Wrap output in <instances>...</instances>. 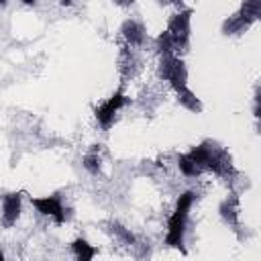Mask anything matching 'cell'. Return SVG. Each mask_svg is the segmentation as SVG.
<instances>
[{"instance_id": "obj_1", "label": "cell", "mask_w": 261, "mask_h": 261, "mask_svg": "<svg viewBox=\"0 0 261 261\" xmlns=\"http://www.w3.org/2000/svg\"><path fill=\"white\" fill-rule=\"evenodd\" d=\"M196 192L194 190H186L184 194H179L175 208L167 220V234H165V245L171 249H177L181 253H186L184 247V237L188 230V218H190V210L196 202Z\"/></svg>"}, {"instance_id": "obj_2", "label": "cell", "mask_w": 261, "mask_h": 261, "mask_svg": "<svg viewBox=\"0 0 261 261\" xmlns=\"http://www.w3.org/2000/svg\"><path fill=\"white\" fill-rule=\"evenodd\" d=\"M171 39H173V55H181L190 49V37H192V10H179L169 16L167 29H165Z\"/></svg>"}, {"instance_id": "obj_3", "label": "cell", "mask_w": 261, "mask_h": 261, "mask_svg": "<svg viewBox=\"0 0 261 261\" xmlns=\"http://www.w3.org/2000/svg\"><path fill=\"white\" fill-rule=\"evenodd\" d=\"M159 75L177 92L181 88H188V69L179 55L165 53L159 55Z\"/></svg>"}, {"instance_id": "obj_4", "label": "cell", "mask_w": 261, "mask_h": 261, "mask_svg": "<svg viewBox=\"0 0 261 261\" xmlns=\"http://www.w3.org/2000/svg\"><path fill=\"white\" fill-rule=\"evenodd\" d=\"M126 102H128V98L124 96V92H122V90H116L106 102H102L100 106L94 108V116H96L98 124H100L104 130H108V128L114 124L116 114L120 112V108H122Z\"/></svg>"}, {"instance_id": "obj_5", "label": "cell", "mask_w": 261, "mask_h": 261, "mask_svg": "<svg viewBox=\"0 0 261 261\" xmlns=\"http://www.w3.org/2000/svg\"><path fill=\"white\" fill-rule=\"evenodd\" d=\"M31 206L43 214V216H49L53 218L55 224H63L67 220V210L63 206V200L59 194H51V196H41V198H33L31 196Z\"/></svg>"}, {"instance_id": "obj_6", "label": "cell", "mask_w": 261, "mask_h": 261, "mask_svg": "<svg viewBox=\"0 0 261 261\" xmlns=\"http://www.w3.org/2000/svg\"><path fill=\"white\" fill-rule=\"evenodd\" d=\"M22 212V194L20 192H8L2 196V210H0V218H2V226L10 228L16 224L18 216Z\"/></svg>"}, {"instance_id": "obj_7", "label": "cell", "mask_w": 261, "mask_h": 261, "mask_svg": "<svg viewBox=\"0 0 261 261\" xmlns=\"http://www.w3.org/2000/svg\"><path fill=\"white\" fill-rule=\"evenodd\" d=\"M206 171H212L214 175H220V177H226V179H230L237 173L234 167H232V159H230L228 151L222 149V147H214V151L210 155V161L206 165Z\"/></svg>"}, {"instance_id": "obj_8", "label": "cell", "mask_w": 261, "mask_h": 261, "mask_svg": "<svg viewBox=\"0 0 261 261\" xmlns=\"http://www.w3.org/2000/svg\"><path fill=\"white\" fill-rule=\"evenodd\" d=\"M120 33L124 37V41L130 45V47H141L147 39V31H145V24L135 20V18H128L122 22L120 27Z\"/></svg>"}, {"instance_id": "obj_9", "label": "cell", "mask_w": 261, "mask_h": 261, "mask_svg": "<svg viewBox=\"0 0 261 261\" xmlns=\"http://www.w3.org/2000/svg\"><path fill=\"white\" fill-rule=\"evenodd\" d=\"M253 22H255V18L249 16L245 10L239 8L237 14L228 16V18L222 22V35H241V33H245Z\"/></svg>"}, {"instance_id": "obj_10", "label": "cell", "mask_w": 261, "mask_h": 261, "mask_svg": "<svg viewBox=\"0 0 261 261\" xmlns=\"http://www.w3.org/2000/svg\"><path fill=\"white\" fill-rule=\"evenodd\" d=\"M218 214H220V218H222L228 226H232L234 230L239 228V216H241V210H239V198H237V194H230L226 200L220 202V206H218Z\"/></svg>"}, {"instance_id": "obj_11", "label": "cell", "mask_w": 261, "mask_h": 261, "mask_svg": "<svg viewBox=\"0 0 261 261\" xmlns=\"http://www.w3.org/2000/svg\"><path fill=\"white\" fill-rule=\"evenodd\" d=\"M214 143L212 141H204V143H200V145H196V147H192L186 155L202 169V171H206V165H208V161H210V155H212V151H214Z\"/></svg>"}, {"instance_id": "obj_12", "label": "cell", "mask_w": 261, "mask_h": 261, "mask_svg": "<svg viewBox=\"0 0 261 261\" xmlns=\"http://www.w3.org/2000/svg\"><path fill=\"white\" fill-rule=\"evenodd\" d=\"M69 249H71V255H73L75 261H94V257L98 255V247L90 245V243H88L86 239H82V237L73 239L71 245H69Z\"/></svg>"}, {"instance_id": "obj_13", "label": "cell", "mask_w": 261, "mask_h": 261, "mask_svg": "<svg viewBox=\"0 0 261 261\" xmlns=\"http://www.w3.org/2000/svg\"><path fill=\"white\" fill-rule=\"evenodd\" d=\"M175 96H177V102H179L186 110H190V112H202V102H200V98H198L190 88L177 90Z\"/></svg>"}, {"instance_id": "obj_14", "label": "cell", "mask_w": 261, "mask_h": 261, "mask_svg": "<svg viewBox=\"0 0 261 261\" xmlns=\"http://www.w3.org/2000/svg\"><path fill=\"white\" fill-rule=\"evenodd\" d=\"M177 167H179V171H181V175L184 177H198V175H202L204 171L184 153V155H179L177 157Z\"/></svg>"}, {"instance_id": "obj_15", "label": "cell", "mask_w": 261, "mask_h": 261, "mask_svg": "<svg viewBox=\"0 0 261 261\" xmlns=\"http://www.w3.org/2000/svg\"><path fill=\"white\" fill-rule=\"evenodd\" d=\"M82 165H84V169H86L88 173L98 175V173H100V169H102V159H100L98 151H96V149H92L90 153H86V155H84V159H82Z\"/></svg>"}, {"instance_id": "obj_16", "label": "cell", "mask_w": 261, "mask_h": 261, "mask_svg": "<svg viewBox=\"0 0 261 261\" xmlns=\"http://www.w3.org/2000/svg\"><path fill=\"white\" fill-rule=\"evenodd\" d=\"M110 230L116 234V239H118L120 243H124V245H128V247H135V245H137V237L130 232V228L122 226L120 222H112V224H110Z\"/></svg>"}, {"instance_id": "obj_17", "label": "cell", "mask_w": 261, "mask_h": 261, "mask_svg": "<svg viewBox=\"0 0 261 261\" xmlns=\"http://www.w3.org/2000/svg\"><path fill=\"white\" fill-rule=\"evenodd\" d=\"M135 65H137V57H135V53H133L128 47H124L122 53H120V73H122L124 77L130 75L133 69H135Z\"/></svg>"}, {"instance_id": "obj_18", "label": "cell", "mask_w": 261, "mask_h": 261, "mask_svg": "<svg viewBox=\"0 0 261 261\" xmlns=\"http://www.w3.org/2000/svg\"><path fill=\"white\" fill-rule=\"evenodd\" d=\"M155 49L159 51V55H165V53H173V39L167 31L159 33L157 39H155Z\"/></svg>"}, {"instance_id": "obj_19", "label": "cell", "mask_w": 261, "mask_h": 261, "mask_svg": "<svg viewBox=\"0 0 261 261\" xmlns=\"http://www.w3.org/2000/svg\"><path fill=\"white\" fill-rule=\"evenodd\" d=\"M0 261H6V257H4V253L0 251Z\"/></svg>"}]
</instances>
